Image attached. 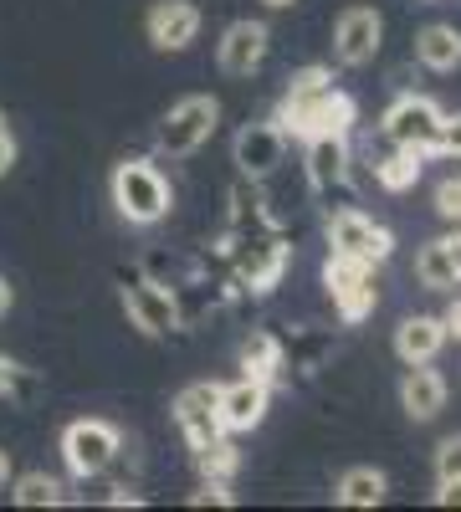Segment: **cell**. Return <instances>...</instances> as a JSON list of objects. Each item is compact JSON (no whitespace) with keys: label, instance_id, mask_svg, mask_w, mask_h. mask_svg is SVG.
Masks as SVG:
<instances>
[{"label":"cell","instance_id":"cell-1","mask_svg":"<svg viewBox=\"0 0 461 512\" xmlns=\"http://www.w3.org/2000/svg\"><path fill=\"white\" fill-rule=\"evenodd\" d=\"M354 118H359L354 98L339 93L333 82H328V88H313V93H282V103H277V113H272V123L282 128L287 139H298V144L323 139V134L349 139V134H354Z\"/></svg>","mask_w":461,"mask_h":512},{"label":"cell","instance_id":"cell-2","mask_svg":"<svg viewBox=\"0 0 461 512\" xmlns=\"http://www.w3.org/2000/svg\"><path fill=\"white\" fill-rule=\"evenodd\" d=\"M108 195H113V210L129 226H159L170 216V180L154 159H123L108 180Z\"/></svg>","mask_w":461,"mask_h":512},{"label":"cell","instance_id":"cell-3","mask_svg":"<svg viewBox=\"0 0 461 512\" xmlns=\"http://www.w3.org/2000/svg\"><path fill=\"white\" fill-rule=\"evenodd\" d=\"M323 287H328L333 313H339L344 323H364L374 308H380V277H374V262H364V256L328 251Z\"/></svg>","mask_w":461,"mask_h":512},{"label":"cell","instance_id":"cell-4","mask_svg":"<svg viewBox=\"0 0 461 512\" xmlns=\"http://www.w3.org/2000/svg\"><path fill=\"white\" fill-rule=\"evenodd\" d=\"M216 123H221V103L205 98V93H190V98H180L170 113H164L154 144H159V154H170V159H190L195 149L211 144Z\"/></svg>","mask_w":461,"mask_h":512},{"label":"cell","instance_id":"cell-5","mask_svg":"<svg viewBox=\"0 0 461 512\" xmlns=\"http://www.w3.org/2000/svg\"><path fill=\"white\" fill-rule=\"evenodd\" d=\"M123 456V431L113 420H72L67 431H62V461H67V472L72 477H103L108 466Z\"/></svg>","mask_w":461,"mask_h":512},{"label":"cell","instance_id":"cell-6","mask_svg":"<svg viewBox=\"0 0 461 512\" xmlns=\"http://www.w3.org/2000/svg\"><path fill=\"white\" fill-rule=\"evenodd\" d=\"M118 292H123V313H129V323L139 333L164 338V333L180 328V297H175V287H164V282L134 272V277H123Z\"/></svg>","mask_w":461,"mask_h":512},{"label":"cell","instance_id":"cell-7","mask_svg":"<svg viewBox=\"0 0 461 512\" xmlns=\"http://www.w3.org/2000/svg\"><path fill=\"white\" fill-rule=\"evenodd\" d=\"M441 108L431 103V98H421V93H400L390 108H385V139L390 144H405V149H421L426 159L431 154H441Z\"/></svg>","mask_w":461,"mask_h":512},{"label":"cell","instance_id":"cell-8","mask_svg":"<svg viewBox=\"0 0 461 512\" xmlns=\"http://www.w3.org/2000/svg\"><path fill=\"white\" fill-rule=\"evenodd\" d=\"M328 251H344V256H364V262H390V251H395V236L380 226V221H369L359 205H339L328 216Z\"/></svg>","mask_w":461,"mask_h":512},{"label":"cell","instance_id":"cell-9","mask_svg":"<svg viewBox=\"0 0 461 512\" xmlns=\"http://www.w3.org/2000/svg\"><path fill=\"white\" fill-rule=\"evenodd\" d=\"M216 390L221 384H185V390L175 395V425H180V436L190 451L200 446H211L216 436H226V425H221V410H216Z\"/></svg>","mask_w":461,"mask_h":512},{"label":"cell","instance_id":"cell-10","mask_svg":"<svg viewBox=\"0 0 461 512\" xmlns=\"http://www.w3.org/2000/svg\"><path fill=\"white\" fill-rule=\"evenodd\" d=\"M380 41H385L380 11L349 6V11L339 16V26H333V57H339L344 67H369L374 57H380Z\"/></svg>","mask_w":461,"mask_h":512},{"label":"cell","instance_id":"cell-11","mask_svg":"<svg viewBox=\"0 0 461 512\" xmlns=\"http://www.w3.org/2000/svg\"><path fill=\"white\" fill-rule=\"evenodd\" d=\"M267 405H272V384L262 379H231L216 390V410H221V425H226V436H241V431H257V425L267 420Z\"/></svg>","mask_w":461,"mask_h":512},{"label":"cell","instance_id":"cell-12","mask_svg":"<svg viewBox=\"0 0 461 512\" xmlns=\"http://www.w3.org/2000/svg\"><path fill=\"white\" fill-rule=\"evenodd\" d=\"M231 159H236V169L246 180H267L272 169L287 159V134L272 118L267 123H246L236 134V144H231Z\"/></svg>","mask_w":461,"mask_h":512},{"label":"cell","instance_id":"cell-13","mask_svg":"<svg viewBox=\"0 0 461 512\" xmlns=\"http://www.w3.org/2000/svg\"><path fill=\"white\" fill-rule=\"evenodd\" d=\"M144 36H149L154 52H185L200 36V11L190 0H154L149 16H144Z\"/></svg>","mask_w":461,"mask_h":512},{"label":"cell","instance_id":"cell-14","mask_svg":"<svg viewBox=\"0 0 461 512\" xmlns=\"http://www.w3.org/2000/svg\"><path fill=\"white\" fill-rule=\"evenodd\" d=\"M267 41H272V31L262 21H231L226 36H221V47H216L221 72L226 77H251L267 62Z\"/></svg>","mask_w":461,"mask_h":512},{"label":"cell","instance_id":"cell-15","mask_svg":"<svg viewBox=\"0 0 461 512\" xmlns=\"http://www.w3.org/2000/svg\"><path fill=\"white\" fill-rule=\"evenodd\" d=\"M303 164H308V185L318 195H333V190H349V175H354V159H349V139H308L303 144Z\"/></svg>","mask_w":461,"mask_h":512},{"label":"cell","instance_id":"cell-16","mask_svg":"<svg viewBox=\"0 0 461 512\" xmlns=\"http://www.w3.org/2000/svg\"><path fill=\"white\" fill-rule=\"evenodd\" d=\"M400 405L410 420H436L446 410V379L431 369V364H405V379H400Z\"/></svg>","mask_w":461,"mask_h":512},{"label":"cell","instance_id":"cell-17","mask_svg":"<svg viewBox=\"0 0 461 512\" xmlns=\"http://www.w3.org/2000/svg\"><path fill=\"white\" fill-rule=\"evenodd\" d=\"M446 349V323L431 318V313H415L395 328V354L400 364H431L436 354Z\"/></svg>","mask_w":461,"mask_h":512},{"label":"cell","instance_id":"cell-18","mask_svg":"<svg viewBox=\"0 0 461 512\" xmlns=\"http://www.w3.org/2000/svg\"><path fill=\"white\" fill-rule=\"evenodd\" d=\"M282 267H287V246H282L277 231H272L267 241H251V246L241 251V282H246V292H257V297L277 287Z\"/></svg>","mask_w":461,"mask_h":512},{"label":"cell","instance_id":"cell-19","mask_svg":"<svg viewBox=\"0 0 461 512\" xmlns=\"http://www.w3.org/2000/svg\"><path fill=\"white\" fill-rule=\"evenodd\" d=\"M415 57H421V67L426 72H456L461 67V31L456 26H426L421 36H415Z\"/></svg>","mask_w":461,"mask_h":512},{"label":"cell","instance_id":"cell-20","mask_svg":"<svg viewBox=\"0 0 461 512\" xmlns=\"http://www.w3.org/2000/svg\"><path fill=\"white\" fill-rule=\"evenodd\" d=\"M421 169H426V154H421V149H405V144H395V154L374 159V185L390 190V195H405V190H415V180H421Z\"/></svg>","mask_w":461,"mask_h":512},{"label":"cell","instance_id":"cell-21","mask_svg":"<svg viewBox=\"0 0 461 512\" xmlns=\"http://www.w3.org/2000/svg\"><path fill=\"white\" fill-rule=\"evenodd\" d=\"M282 369H287V354L277 344V333H251L246 344H241V374L262 379V384H277Z\"/></svg>","mask_w":461,"mask_h":512},{"label":"cell","instance_id":"cell-22","mask_svg":"<svg viewBox=\"0 0 461 512\" xmlns=\"http://www.w3.org/2000/svg\"><path fill=\"white\" fill-rule=\"evenodd\" d=\"M333 497L344 507H380L390 497V482H385V472H374V466H349L339 477V487H333Z\"/></svg>","mask_w":461,"mask_h":512},{"label":"cell","instance_id":"cell-23","mask_svg":"<svg viewBox=\"0 0 461 512\" xmlns=\"http://www.w3.org/2000/svg\"><path fill=\"white\" fill-rule=\"evenodd\" d=\"M11 497H16V507H62L67 487L52 472H21V477H11Z\"/></svg>","mask_w":461,"mask_h":512},{"label":"cell","instance_id":"cell-24","mask_svg":"<svg viewBox=\"0 0 461 512\" xmlns=\"http://www.w3.org/2000/svg\"><path fill=\"white\" fill-rule=\"evenodd\" d=\"M190 456H195L200 482H231L236 466H241V451H236V441H226V436H216L211 446H200V451H190Z\"/></svg>","mask_w":461,"mask_h":512},{"label":"cell","instance_id":"cell-25","mask_svg":"<svg viewBox=\"0 0 461 512\" xmlns=\"http://www.w3.org/2000/svg\"><path fill=\"white\" fill-rule=\"evenodd\" d=\"M415 282H421L426 292H451L456 287V272H451V256L441 241H426L421 256H415Z\"/></svg>","mask_w":461,"mask_h":512},{"label":"cell","instance_id":"cell-26","mask_svg":"<svg viewBox=\"0 0 461 512\" xmlns=\"http://www.w3.org/2000/svg\"><path fill=\"white\" fill-rule=\"evenodd\" d=\"M436 216H441L446 226H461V175H446V180L436 185Z\"/></svg>","mask_w":461,"mask_h":512},{"label":"cell","instance_id":"cell-27","mask_svg":"<svg viewBox=\"0 0 461 512\" xmlns=\"http://www.w3.org/2000/svg\"><path fill=\"white\" fill-rule=\"evenodd\" d=\"M0 395H21V400H31V395H36V384L26 379V369H21V364H11L6 354H0Z\"/></svg>","mask_w":461,"mask_h":512},{"label":"cell","instance_id":"cell-28","mask_svg":"<svg viewBox=\"0 0 461 512\" xmlns=\"http://www.w3.org/2000/svg\"><path fill=\"white\" fill-rule=\"evenodd\" d=\"M441 477H461V436H446L436 446V482Z\"/></svg>","mask_w":461,"mask_h":512},{"label":"cell","instance_id":"cell-29","mask_svg":"<svg viewBox=\"0 0 461 512\" xmlns=\"http://www.w3.org/2000/svg\"><path fill=\"white\" fill-rule=\"evenodd\" d=\"M190 507H231V482H200V492H190Z\"/></svg>","mask_w":461,"mask_h":512},{"label":"cell","instance_id":"cell-30","mask_svg":"<svg viewBox=\"0 0 461 512\" xmlns=\"http://www.w3.org/2000/svg\"><path fill=\"white\" fill-rule=\"evenodd\" d=\"M441 154H456L461 159V113H446L441 118Z\"/></svg>","mask_w":461,"mask_h":512},{"label":"cell","instance_id":"cell-31","mask_svg":"<svg viewBox=\"0 0 461 512\" xmlns=\"http://www.w3.org/2000/svg\"><path fill=\"white\" fill-rule=\"evenodd\" d=\"M436 502L441 507H461V477H441L436 482Z\"/></svg>","mask_w":461,"mask_h":512},{"label":"cell","instance_id":"cell-32","mask_svg":"<svg viewBox=\"0 0 461 512\" xmlns=\"http://www.w3.org/2000/svg\"><path fill=\"white\" fill-rule=\"evenodd\" d=\"M441 323H446V338H456V344H461V297H451V308L441 313Z\"/></svg>","mask_w":461,"mask_h":512},{"label":"cell","instance_id":"cell-33","mask_svg":"<svg viewBox=\"0 0 461 512\" xmlns=\"http://www.w3.org/2000/svg\"><path fill=\"white\" fill-rule=\"evenodd\" d=\"M441 246H446V256H451V272H456V282H461V226H456L451 236H441Z\"/></svg>","mask_w":461,"mask_h":512},{"label":"cell","instance_id":"cell-34","mask_svg":"<svg viewBox=\"0 0 461 512\" xmlns=\"http://www.w3.org/2000/svg\"><path fill=\"white\" fill-rule=\"evenodd\" d=\"M11 164H16V139H11V134H0V175H6Z\"/></svg>","mask_w":461,"mask_h":512},{"label":"cell","instance_id":"cell-35","mask_svg":"<svg viewBox=\"0 0 461 512\" xmlns=\"http://www.w3.org/2000/svg\"><path fill=\"white\" fill-rule=\"evenodd\" d=\"M0 487H11V451H0Z\"/></svg>","mask_w":461,"mask_h":512},{"label":"cell","instance_id":"cell-36","mask_svg":"<svg viewBox=\"0 0 461 512\" xmlns=\"http://www.w3.org/2000/svg\"><path fill=\"white\" fill-rule=\"evenodd\" d=\"M6 308H11V287L0 282V318H6Z\"/></svg>","mask_w":461,"mask_h":512},{"label":"cell","instance_id":"cell-37","mask_svg":"<svg viewBox=\"0 0 461 512\" xmlns=\"http://www.w3.org/2000/svg\"><path fill=\"white\" fill-rule=\"evenodd\" d=\"M262 6H272V11H287V6H298V0H262Z\"/></svg>","mask_w":461,"mask_h":512},{"label":"cell","instance_id":"cell-38","mask_svg":"<svg viewBox=\"0 0 461 512\" xmlns=\"http://www.w3.org/2000/svg\"><path fill=\"white\" fill-rule=\"evenodd\" d=\"M0 134H11V128H6V118H0Z\"/></svg>","mask_w":461,"mask_h":512}]
</instances>
